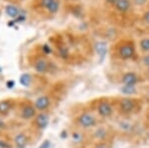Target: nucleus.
Here are the masks:
<instances>
[{"label": "nucleus", "mask_w": 149, "mask_h": 148, "mask_svg": "<svg viewBox=\"0 0 149 148\" xmlns=\"http://www.w3.org/2000/svg\"><path fill=\"white\" fill-rule=\"evenodd\" d=\"M48 45L54 58L67 65L81 63L93 53V46L88 38L68 30L51 35Z\"/></svg>", "instance_id": "1"}, {"label": "nucleus", "mask_w": 149, "mask_h": 148, "mask_svg": "<svg viewBox=\"0 0 149 148\" xmlns=\"http://www.w3.org/2000/svg\"><path fill=\"white\" fill-rule=\"evenodd\" d=\"M52 52L49 45H36L29 50L27 61L31 68L39 75L52 74L56 71V62L52 58Z\"/></svg>", "instance_id": "2"}, {"label": "nucleus", "mask_w": 149, "mask_h": 148, "mask_svg": "<svg viewBox=\"0 0 149 148\" xmlns=\"http://www.w3.org/2000/svg\"><path fill=\"white\" fill-rule=\"evenodd\" d=\"M63 0H30L27 5L29 15L38 22L55 19L63 7Z\"/></svg>", "instance_id": "3"}, {"label": "nucleus", "mask_w": 149, "mask_h": 148, "mask_svg": "<svg viewBox=\"0 0 149 148\" xmlns=\"http://www.w3.org/2000/svg\"><path fill=\"white\" fill-rule=\"evenodd\" d=\"M110 56L120 62L136 61L139 59L137 42L131 37H122L110 48Z\"/></svg>", "instance_id": "4"}, {"label": "nucleus", "mask_w": 149, "mask_h": 148, "mask_svg": "<svg viewBox=\"0 0 149 148\" xmlns=\"http://www.w3.org/2000/svg\"><path fill=\"white\" fill-rule=\"evenodd\" d=\"M119 110L123 113H131L136 110L138 106V101L133 97H122L117 102Z\"/></svg>", "instance_id": "5"}, {"label": "nucleus", "mask_w": 149, "mask_h": 148, "mask_svg": "<svg viewBox=\"0 0 149 148\" xmlns=\"http://www.w3.org/2000/svg\"><path fill=\"white\" fill-rule=\"evenodd\" d=\"M133 4L134 0H118L111 8L118 15L124 16L128 14L129 12H131L132 8H133Z\"/></svg>", "instance_id": "6"}, {"label": "nucleus", "mask_w": 149, "mask_h": 148, "mask_svg": "<svg viewBox=\"0 0 149 148\" xmlns=\"http://www.w3.org/2000/svg\"><path fill=\"white\" fill-rule=\"evenodd\" d=\"M97 111L102 117H109L113 113V107L112 104L107 99H102L97 104Z\"/></svg>", "instance_id": "7"}, {"label": "nucleus", "mask_w": 149, "mask_h": 148, "mask_svg": "<svg viewBox=\"0 0 149 148\" xmlns=\"http://www.w3.org/2000/svg\"><path fill=\"white\" fill-rule=\"evenodd\" d=\"M141 81V78L139 77L134 72H127L124 73L121 77V83L123 85H135Z\"/></svg>", "instance_id": "8"}, {"label": "nucleus", "mask_w": 149, "mask_h": 148, "mask_svg": "<svg viewBox=\"0 0 149 148\" xmlns=\"http://www.w3.org/2000/svg\"><path fill=\"white\" fill-rule=\"evenodd\" d=\"M36 107L34 104H25L20 109V116L24 119H30L33 118L36 115Z\"/></svg>", "instance_id": "9"}, {"label": "nucleus", "mask_w": 149, "mask_h": 148, "mask_svg": "<svg viewBox=\"0 0 149 148\" xmlns=\"http://www.w3.org/2000/svg\"><path fill=\"white\" fill-rule=\"evenodd\" d=\"M78 121L84 127H91L95 124V117L88 113H84L79 116Z\"/></svg>", "instance_id": "10"}, {"label": "nucleus", "mask_w": 149, "mask_h": 148, "mask_svg": "<svg viewBox=\"0 0 149 148\" xmlns=\"http://www.w3.org/2000/svg\"><path fill=\"white\" fill-rule=\"evenodd\" d=\"M34 106L37 110L44 111L49 108V106H51V99H50L48 95H42V97H39L35 101Z\"/></svg>", "instance_id": "11"}, {"label": "nucleus", "mask_w": 149, "mask_h": 148, "mask_svg": "<svg viewBox=\"0 0 149 148\" xmlns=\"http://www.w3.org/2000/svg\"><path fill=\"white\" fill-rule=\"evenodd\" d=\"M137 48L139 55L149 53V34L140 37L137 41Z\"/></svg>", "instance_id": "12"}, {"label": "nucleus", "mask_w": 149, "mask_h": 148, "mask_svg": "<svg viewBox=\"0 0 149 148\" xmlns=\"http://www.w3.org/2000/svg\"><path fill=\"white\" fill-rule=\"evenodd\" d=\"M35 123L38 127L43 129V128L47 127L48 123H49V116H48L46 113H43L38 114V115L36 116Z\"/></svg>", "instance_id": "13"}, {"label": "nucleus", "mask_w": 149, "mask_h": 148, "mask_svg": "<svg viewBox=\"0 0 149 148\" xmlns=\"http://www.w3.org/2000/svg\"><path fill=\"white\" fill-rule=\"evenodd\" d=\"M14 106V101L11 99L0 101V114H7Z\"/></svg>", "instance_id": "14"}, {"label": "nucleus", "mask_w": 149, "mask_h": 148, "mask_svg": "<svg viewBox=\"0 0 149 148\" xmlns=\"http://www.w3.org/2000/svg\"><path fill=\"white\" fill-rule=\"evenodd\" d=\"M28 143L27 136L24 133H19L15 137V144L18 148H25Z\"/></svg>", "instance_id": "15"}, {"label": "nucleus", "mask_w": 149, "mask_h": 148, "mask_svg": "<svg viewBox=\"0 0 149 148\" xmlns=\"http://www.w3.org/2000/svg\"><path fill=\"white\" fill-rule=\"evenodd\" d=\"M139 21H140V23L142 24L143 26L149 28V6L146 7V8L144 9V11L141 13Z\"/></svg>", "instance_id": "16"}, {"label": "nucleus", "mask_w": 149, "mask_h": 148, "mask_svg": "<svg viewBox=\"0 0 149 148\" xmlns=\"http://www.w3.org/2000/svg\"><path fill=\"white\" fill-rule=\"evenodd\" d=\"M31 82H32V78H31L30 75H28V74H25V75L21 76L20 83H21V85H24V87H30V85H31Z\"/></svg>", "instance_id": "17"}, {"label": "nucleus", "mask_w": 149, "mask_h": 148, "mask_svg": "<svg viewBox=\"0 0 149 148\" xmlns=\"http://www.w3.org/2000/svg\"><path fill=\"white\" fill-rule=\"evenodd\" d=\"M138 60H139V62H140L141 66L144 67V69H149V53L140 55Z\"/></svg>", "instance_id": "18"}, {"label": "nucleus", "mask_w": 149, "mask_h": 148, "mask_svg": "<svg viewBox=\"0 0 149 148\" xmlns=\"http://www.w3.org/2000/svg\"><path fill=\"white\" fill-rule=\"evenodd\" d=\"M121 90L124 94H133L135 92V85H123Z\"/></svg>", "instance_id": "19"}, {"label": "nucleus", "mask_w": 149, "mask_h": 148, "mask_svg": "<svg viewBox=\"0 0 149 148\" xmlns=\"http://www.w3.org/2000/svg\"><path fill=\"white\" fill-rule=\"evenodd\" d=\"M2 1L6 2V3L10 4V5H19V4L23 3L26 0H2Z\"/></svg>", "instance_id": "20"}, {"label": "nucleus", "mask_w": 149, "mask_h": 148, "mask_svg": "<svg viewBox=\"0 0 149 148\" xmlns=\"http://www.w3.org/2000/svg\"><path fill=\"white\" fill-rule=\"evenodd\" d=\"M103 1H104L105 3H107L109 7H112L115 3H116L117 1H118V0H103Z\"/></svg>", "instance_id": "21"}, {"label": "nucleus", "mask_w": 149, "mask_h": 148, "mask_svg": "<svg viewBox=\"0 0 149 148\" xmlns=\"http://www.w3.org/2000/svg\"><path fill=\"white\" fill-rule=\"evenodd\" d=\"M39 148H50V142L49 141H45Z\"/></svg>", "instance_id": "22"}, {"label": "nucleus", "mask_w": 149, "mask_h": 148, "mask_svg": "<svg viewBox=\"0 0 149 148\" xmlns=\"http://www.w3.org/2000/svg\"><path fill=\"white\" fill-rule=\"evenodd\" d=\"M95 148H109V147H107L105 144H102V143H100V144H97Z\"/></svg>", "instance_id": "23"}, {"label": "nucleus", "mask_w": 149, "mask_h": 148, "mask_svg": "<svg viewBox=\"0 0 149 148\" xmlns=\"http://www.w3.org/2000/svg\"><path fill=\"white\" fill-rule=\"evenodd\" d=\"M79 0H63V2H66V3H76Z\"/></svg>", "instance_id": "24"}, {"label": "nucleus", "mask_w": 149, "mask_h": 148, "mask_svg": "<svg viewBox=\"0 0 149 148\" xmlns=\"http://www.w3.org/2000/svg\"><path fill=\"white\" fill-rule=\"evenodd\" d=\"M145 73H146V75H147V77L149 78V69H145Z\"/></svg>", "instance_id": "25"}, {"label": "nucleus", "mask_w": 149, "mask_h": 148, "mask_svg": "<svg viewBox=\"0 0 149 148\" xmlns=\"http://www.w3.org/2000/svg\"><path fill=\"white\" fill-rule=\"evenodd\" d=\"M0 146H1V147H4V146H5V144H3L2 142H0Z\"/></svg>", "instance_id": "26"}, {"label": "nucleus", "mask_w": 149, "mask_h": 148, "mask_svg": "<svg viewBox=\"0 0 149 148\" xmlns=\"http://www.w3.org/2000/svg\"><path fill=\"white\" fill-rule=\"evenodd\" d=\"M148 119H149V116H148Z\"/></svg>", "instance_id": "27"}]
</instances>
